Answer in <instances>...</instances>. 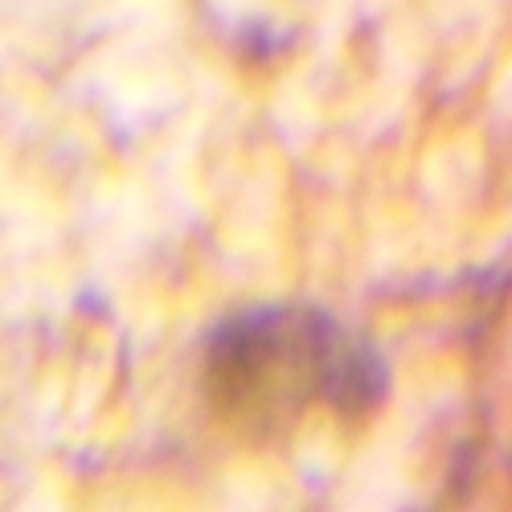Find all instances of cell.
Here are the masks:
<instances>
[{"label": "cell", "instance_id": "1", "mask_svg": "<svg viewBox=\"0 0 512 512\" xmlns=\"http://www.w3.org/2000/svg\"><path fill=\"white\" fill-rule=\"evenodd\" d=\"M218 373L254 398H328L340 410L377 402L386 373L365 340L320 312H250L218 336Z\"/></svg>", "mask_w": 512, "mask_h": 512}]
</instances>
